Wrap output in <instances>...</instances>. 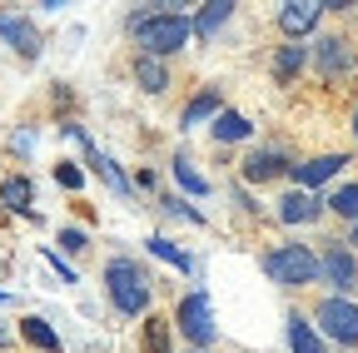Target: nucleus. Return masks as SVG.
I'll use <instances>...</instances> for the list:
<instances>
[{"instance_id":"f257e3e1","label":"nucleus","mask_w":358,"mask_h":353,"mask_svg":"<svg viewBox=\"0 0 358 353\" xmlns=\"http://www.w3.org/2000/svg\"><path fill=\"white\" fill-rule=\"evenodd\" d=\"M129 35L140 40V50L164 60L174 50H185L189 45V35H194V20L189 15H179V10H134L129 15Z\"/></svg>"},{"instance_id":"f03ea898","label":"nucleus","mask_w":358,"mask_h":353,"mask_svg":"<svg viewBox=\"0 0 358 353\" xmlns=\"http://www.w3.org/2000/svg\"><path fill=\"white\" fill-rule=\"evenodd\" d=\"M105 294H110V303L120 308V314H145V308H150V294H155V279L140 269V264H134V259H110L105 264Z\"/></svg>"},{"instance_id":"7ed1b4c3","label":"nucleus","mask_w":358,"mask_h":353,"mask_svg":"<svg viewBox=\"0 0 358 353\" xmlns=\"http://www.w3.org/2000/svg\"><path fill=\"white\" fill-rule=\"evenodd\" d=\"M264 274L284 289H303V284L319 279V254L308 244H279V249L264 254Z\"/></svg>"},{"instance_id":"20e7f679","label":"nucleus","mask_w":358,"mask_h":353,"mask_svg":"<svg viewBox=\"0 0 358 353\" xmlns=\"http://www.w3.org/2000/svg\"><path fill=\"white\" fill-rule=\"evenodd\" d=\"M313 319H319V329H324V338H334V343H343V348H358V303L353 298H324L319 308H313Z\"/></svg>"},{"instance_id":"39448f33","label":"nucleus","mask_w":358,"mask_h":353,"mask_svg":"<svg viewBox=\"0 0 358 353\" xmlns=\"http://www.w3.org/2000/svg\"><path fill=\"white\" fill-rule=\"evenodd\" d=\"M174 324H179V333H185L194 348H209V343H214V308H209V294H185V298H179Z\"/></svg>"},{"instance_id":"423d86ee","label":"nucleus","mask_w":358,"mask_h":353,"mask_svg":"<svg viewBox=\"0 0 358 353\" xmlns=\"http://www.w3.org/2000/svg\"><path fill=\"white\" fill-rule=\"evenodd\" d=\"M319 274L338 289V298H348V294L358 289V259H353L343 244H329V249L319 254Z\"/></svg>"},{"instance_id":"0eeeda50","label":"nucleus","mask_w":358,"mask_h":353,"mask_svg":"<svg viewBox=\"0 0 358 353\" xmlns=\"http://www.w3.org/2000/svg\"><path fill=\"white\" fill-rule=\"evenodd\" d=\"M313 65H319L324 80H338L353 70V50H348V40L343 35H324L319 40V50H313Z\"/></svg>"},{"instance_id":"6e6552de","label":"nucleus","mask_w":358,"mask_h":353,"mask_svg":"<svg viewBox=\"0 0 358 353\" xmlns=\"http://www.w3.org/2000/svg\"><path fill=\"white\" fill-rule=\"evenodd\" d=\"M0 40H10L15 55H25V60L40 55V30H35L25 15H6V10H0Z\"/></svg>"},{"instance_id":"1a4fd4ad","label":"nucleus","mask_w":358,"mask_h":353,"mask_svg":"<svg viewBox=\"0 0 358 353\" xmlns=\"http://www.w3.org/2000/svg\"><path fill=\"white\" fill-rule=\"evenodd\" d=\"M319 20H324V6H319V0H294V6H284V10H279V30H284L289 40L308 35Z\"/></svg>"},{"instance_id":"9d476101","label":"nucleus","mask_w":358,"mask_h":353,"mask_svg":"<svg viewBox=\"0 0 358 353\" xmlns=\"http://www.w3.org/2000/svg\"><path fill=\"white\" fill-rule=\"evenodd\" d=\"M319 214H324V199H313L308 189H294V194L279 199V219H284V224H313Z\"/></svg>"},{"instance_id":"9b49d317","label":"nucleus","mask_w":358,"mask_h":353,"mask_svg":"<svg viewBox=\"0 0 358 353\" xmlns=\"http://www.w3.org/2000/svg\"><path fill=\"white\" fill-rule=\"evenodd\" d=\"M343 164H348L343 154H319V159H303V164H294V180H299L303 189H319L324 180H334V174H338Z\"/></svg>"},{"instance_id":"f8f14e48","label":"nucleus","mask_w":358,"mask_h":353,"mask_svg":"<svg viewBox=\"0 0 358 353\" xmlns=\"http://www.w3.org/2000/svg\"><path fill=\"white\" fill-rule=\"evenodd\" d=\"M284 169H294V164H289L279 150H259V154L244 159V180H254V185H259V180H279Z\"/></svg>"},{"instance_id":"ddd939ff","label":"nucleus","mask_w":358,"mask_h":353,"mask_svg":"<svg viewBox=\"0 0 358 353\" xmlns=\"http://www.w3.org/2000/svg\"><path fill=\"white\" fill-rule=\"evenodd\" d=\"M0 204L15 209V214H35V185L25 180V174H10V180H0Z\"/></svg>"},{"instance_id":"4468645a","label":"nucleus","mask_w":358,"mask_h":353,"mask_svg":"<svg viewBox=\"0 0 358 353\" xmlns=\"http://www.w3.org/2000/svg\"><path fill=\"white\" fill-rule=\"evenodd\" d=\"M289 348L294 353H324V333L313 329L303 314H289Z\"/></svg>"},{"instance_id":"2eb2a0df","label":"nucleus","mask_w":358,"mask_h":353,"mask_svg":"<svg viewBox=\"0 0 358 353\" xmlns=\"http://www.w3.org/2000/svg\"><path fill=\"white\" fill-rule=\"evenodd\" d=\"M134 80H140V90H150V95H164V90H169V70H164V60H155V55H140V60H134Z\"/></svg>"},{"instance_id":"dca6fc26","label":"nucleus","mask_w":358,"mask_h":353,"mask_svg":"<svg viewBox=\"0 0 358 353\" xmlns=\"http://www.w3.org/2000/svg\"><path fill=\"white\" fill-rule=\"evenodd\" d=\"M214 115H219V90H199V95L185 105L179 124H185V129H194V124H204V120H214Z\"/></svg>"},{"instance_id":"f3484780","label":"nucleus","mask_w":358,"mask_h":353,"mask_svg":"<svg viewBox=\"0 0 358 353\" xmlns=\"http://www.w3.org/2000/svg\"><path fill=\"white\" fill-rule=\"evenodd\" d=\"M150 254H155V259H164V264H174L179 274H194V259L179 249L174 239H164V234H155V239H150Z\"/></svg>"},{"instance_id":"a211bd4d","label":"nucleus","mask_w":358,"mask_h":353,"mask_svg":"<svg viewBox=\"0 0 358 353\" xmlns=\"http://www.w3.org/2000/svg\"><path fill=\"white\" fill-rule=\"evenodd\" d=\"M249 120L244 115H234V110H219L214 115V140H224V145H229V140H249Z\"/></svg>"},{"instance_id":"6ab92c4d","label":"nucleus","mask_w":358,"mask_h":353,"mask_svg":"<svg viewBox=\"0 0 358 353\" xmlns=\"http://www.w3.org/2000/svg\"><path fill=\"white\" fill-rule=\"evenodd\" d=\"M20 333H25V343H35L40 353H60V333L45 324V319H25V324H20Z\"/></svg>"},{"instance_id":"aec40b11","label":"nucleus","mask_w":358,"mask_h":353,"mask_svg":"<svg viewBox=\"0 0 358 353\" xmlns=\"http://www.w3.org/2000/svg\"><path fill=\"white\" fill-rule=\"evenodd\" d=\"M174 180H179V189H189V194H209V180L194 169L189 154H174Z\"/></svg>"},{"instance_id":"412c9836","label":"nucleus","mask_w":358,"mask_h":353,"mask_svg":"<svg viewBox=\"0 0 358 353\" xmlns=\"http://www.w3.org/2000/svg\"><path fill=\"white\" fill-rule=\"evenodd\" d=\"M234 15V6H229V0H214V6H204L199 15H194V35H214L224 20H229Z\"/></svg>"},{"instance_id":"4be33fe9","label":"nucleus","mask_w":358,"mask_h":353,"mask_svg":"<svg viewBox=\"0 0 358 353\" xmlns=\"http://www.w3.org/2000/svg\"><path fill=\"white\" fill-rule=\"evenodd\" d=\"M303 60H308V50H303V45H284V50L274 55V75H279V85H289V80L303 70Z\"/></svg>"},{"instance_id":"5701e85b","label":"nucleus","mask_w":358,"mask_h":353,"mask_svg":"<svg viewBox=\"0 0 358 353\" xmlns=\"http://www.w3.org/2000/svg\"><path fill=\"white\" fill-rule=\"evenodd\" d=\"M329 209L358 224V185H343V189H334V194H329Z\"/></svg>"},{"instance_id":"b1692460","label":"nucleus","mask_w":358,"mask_h":353,"mask_svg":"<svg viewBox=\"0 0 358 353\" xmlns=\"http://www.w3.org/2000/svg\"><path fill=\"white\" fill-rule=\"evenodd\" d=\"M145 353H169V329H164V319H150V324H145Z\"/></svg>"},{"instance_id":"393cba45","label":"nucleus","mask_w":358,"mask_h":353,"mask_svg":"<svg viewBox=\"0 0 358 353\" xmlns=\"http://www.w3.org/2000/svg\"><path fill=\"white\" fill-rule=\"evenodd\" d=\"M164 209H169V214H179V219H189V224H204V214H199V209H189L185 199H174V194L164 199Z\"/></svg>"},{"instance_id":"a878e982","label":"nucleus","mask_w":358,"mask_h":353,"mask_svg":"<svg viewBox=\"0 0 358 353\" xmlns=\"http://www.w3.org/2000/svg\"><path fill=\"white\" fill-rule=\"evenodd\" d=\"M55 180H60L65 189H80V185H85V174H80L75 164H60V169H55Z\"/></svg>"},{"instance_id":"bb28decb","label":"nucleus","mask_w":358,"mask_h":353,"mask_svg":"<svg viewBox=\"0 0 358 353\" xmlns=\"http://www.w3.org/2000/svg\"><path fill=\"white\" fill-rule=\"evenodd\" d=\"M60 244H65V249H70V254H80V249H85V244H90V239H85V234H80V229H60Z\"/></svg>"},{"instance_id":"cd10ccee","label":"nucleus","mask_w":358,"mask_h":353,"mask_svg":"<svg viewBox=\"0 0 358 353\" xmlns=\"http://www.w3.org/2000/svg\"><path fill=\"white\" fill-rule=\"evenodd\" d=\"M45 259H50V269H55V274H60L65 284H75V269H70V264H65L60 254H45Z\"/></svg>"},{"instance_id":"c85d7f7f","label":"nucleus","mask_w":358,"mask_h":353,"mask_svg":"<svg viewBox=\"0 0 358 353\" xmlns=\"http://www.w3.org/2000/svg\"><path fill=\"white\" fill-rule=\"evenodd\" d=\"M6 343H10V329H0V348H6Z\"/></svg>"},{"instance_id":"c756f323","label":"nucleus","mask_w":358,"mask_h":353,"mask_svg":"<svg viewBox=\"0 0 358 353\" xmlns=\"http://www.w3.org/2000/svg\"><path fill=\"white\" fill-rule=\"evenodd\" d=\"M353 140H358V110H353Z\"/></svg>"},{"instance_id":"7c9ffc66","label":"nucleus","mask_w":358,"mask_h":353,"mask_svg":"<svg viewBox=\"0 0 358 353\" xmlns=\"http://www.w3.org/2000/svg\"><path fill=\"white\" fill-rule=\"evenodd\" d=\"M348 244H358V224H353V239H348Z\"/></svg>"},{"instance_id":"2f4dec72","label":"nucleus","mask_w":358,"mask_h":353,"mask_svg":"<svg viewBox=\"0 0 358 353\" xmlns=\"http://www.w3.org/2000/svg\"><path fill=\"white\" fill-rule=\"evenodd\" d=\"M189 353H204V348H189Z\"/></svg>"},{"instance_id":"473e14b6","label":"nucleus","mask_w":358,"mask_h":353,"mask_svg":"<svg viewBox=\"0 0 358 353\" xmlns=\"http://www.w3.org/2000/svg\"><path fill=\"white\" fill-rule=\"evenodd\" d=\"M0 303H6V294H0Z\"/></svg>"}]
</instances>
